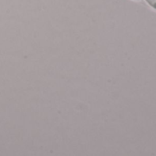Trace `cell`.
Returning a JSON list of instances; mask_svg holds the SVG:
<instances>
[{
    "label": "cell",
    "mask_w": 156,
    "mask_h": 156,
    "mask_svg": "<svg viewBox=\"0 0 156 156\" xmlns=\"http://www.w3.org/2000/svg\"><path fill=\"white\" fill-rule=\"evenodd\" d=\"M146 2H147V4L150 5V6H152L154 9H155L156 10V0H145Z\"/></svg>",
    "instance_id": "obj_1"
}]
</instances>
